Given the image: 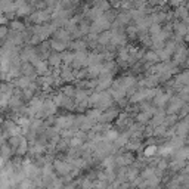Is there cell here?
<instances>
[{
    "mask_svg": "<svg viewBox=\"0 0 189 189\" xmlns=\"http://www.w3.org/2000/svg\"><path fill=\"white\" fill-rule=\"evenodd\" d=\"M108 8H110V3H108V2H106V0H100L99 2V8H98V9H99V11H105L106 12V9H108Z\"/></svg>",
    "mask_w": 189,
    "mask_h": 189,
    "instance_id": "34",
    "label": "cell"
},
{
    "mask_svg": "<svg viewBox=\"0 0 189 189\" xmlns=\"http://www.w3.org/2000/svg\"><path fill=\"white\" fill-rule=\"evenodd\" d=\"M55 36H56V40H59L62 43H67L71 38V36H69V33L67 30H59V31L55 33Z\"/></svg>",
    "mask_w": 189,
    "mask_h": 189,
    "instance_id": "10",
    "label": "cell"
},
{
    "mask_svg": "<svg viewBox=\"0 0 189 189\" xmlns=\"http://www.w3.org/2000/svg\"><path fill=\"white\" fill-rule=\"evenodd\" d=\"M68 142H69V146H73V148H79L83 145V139H80V137H73Z\"/></svg>",
    "mask_w": 189,
    "mask_h": 189,
    "instance_id": "26",
    "label": "cell"
},
{
    "mask_svg": "<svg viewBox=\"0 0 189 189\" xmlns=\"http://www.w3.org/2000/svg\"><path fill=\"white\" fill-rule=\"evenodd\" d=\"M182 106H183V100L180 99V98H173V99H171V104H170V108L167 110V112L168 114H176Z\"/></svg>",
    "mask_w": 189,
    "mask_h": 189,
    "instance_id": "4",
    "label": "cell"
},
{
    "mask_svg": "<svg viewBox=\"0 0 189 189\" xmlns=\"http://www.w3.org/2000/svg\"><path fill=\"white\" fill-rule=\"evenodd\" d=\"M69 47H73V49H77V50H80V52H83L84 47H86V43H83L81 40H77V42L69 43Z\"/></svg>",
    "mask_w": 189,
    "mask_h": 189,
    "instance_id": "21",
    "label": "cell"
},
{
    "mask_svg": "<svg viewBox=\"0 0 189 189\" xmlns=\"http://www.w3.org/2000/svg\"><path fill=\"white\" fill-rule=\"evenodd\" d=\"M133 161V157H131V154H124V155H120L118 158H115V164L118 166H129V164Z\"/></svg>",
    "mask_w": 189,
    "mask_h": 189,
    "instance_id": "8",
    "label": "cell"
},
{
    "mask_svg": "<svg viewBox=\"0 0 189 189\" xmlns=\"http://www.w3.org/2000/svg\"><path fill=\"white\" fill-rule=\"evenodd\" d=\"M62 94L64 96H68V98H71V96H74L75 94V89L74 87H71V86H65L62 89Z\"/></svg>",
    "mask_w": 189,
    "mask_h": 189,
    "instance_id": "25",
    "label": "cell"
},
{
    "mask_svg": "<svg viewBox=\"0 0 189 189\" xmlns=\"http://www.w3.org/2000/svg\"><path fill=\"white\" fill-rule=\"evenodd\" d=\"M6 34H8V28L5 25H0V38H3Z\"/></svg>",
    "mask_w": 189,
    "mask_h": 189,
    "instance_id": "36",
    "label": "cell"
},
{
    "mask_svg": "<svg viewBox=\"0 0 189 189\" xmlns=\"http://www.w3.org/2000/svg\"><path fill=\"white\" fill-rule=\"evenodd\" d=\"M31 83V79L30 77H19V79L16 80V84H18V87H21V89H28V86Z\"/></svg>",
    "mask_w": 189,
    "mask_h": 189,
    "instance_id": "15",
    "label": "cell"
},
{
    "mask_svg": "<svg viewBox=\"0 0 189 189\" xmlns=\"http://www.w3.org/2000/svg\"><path fill=\"white\" fill-rule=\"evenodd\" d=\"M145 59L149 61V62H157V61H158V55L155 52H148L146 55H145Z\"/></svg>",
    "mask_w": 189,
    "mask_h": 189,
    "instance_id": "29",
    "label": "cell"
},
{
    "mask_svg": "<svg viewBox=\"0 0 189 189\" xmlns=\"http://www.w3.org/2000/svg\"><path fill=\"white\" fill-rule=\"evenodd\" d=\"M149 118H151V114H149V112H145V111L137 115V121H139V123H148Z\"/></svg>",
    "mask_w": 189,
    "mask_h": 189,
    "instance_id": "27",
    "label": "cell"
},
{
    "mask_svg": "<svg viewBox=\"0 0 189 189\" xmlns=\"http://www.w3.org/2000/svg\"><path fill=\"white\" fill-rule=\"evenodd\" d=\"M5 166H6V160H5L3 157H0V170L5 167Z\"/></svg>",
    "mask_w": 189,
    "mask_h": 189,
    "instance_id": "37",
    "label": "cell"
},
{
    "mask_svg": "<svg viewBox=\"0 0 189 189\" xmlns=\"http://www.w3.org/2000/svg\"><path fill=\"white\" fill-rule=\"evenodd\" d=\"M170 99V96L168 94H163V93H160V94H155V99H154V102H155V105L157 106H164L166 105V102Z\"/></svg>",
    "mask_w": 189,
    "mask_h": 189,
    "instance_id": "13",
    "label": "cell"
},
{
    "mask_svg": "<svg viewBox=\"0 0 189 189\" xmlns=\"http://www.w3.org/2000/svg\"><path fill=\"white\" fill-rule=\"evenodd\" d=\"M98 42L100 43V44H106L108 42H111V31L108 33H102L99 37H98Z\"/></svg>",
    "mask_w": 189,
    "mask_h": 189,
    "instance_id": "20",
    "label": "cell"
},
{
    "mask_svg": "<svg viewBox=\"0 0 189 189\" xmlns=\"http://www.w3.org/2000/svg\"><path fill=\"white\" fill-rule=\"evenodd\" d=\"M102 69V65L100 64H96V65H89V75L90 77H98Z\"/></svg>",
    "mask_w": 189,
    "mask_h": 189,
    "instance_id": "17",
    "label": "cell"
},
{
    "mask_svg": "<svg viewBox=\"0 0 189 189\" xmlns=\"http://www.w3.org/2000/svg\"><path fill=\"white\" fill-rule=\"evenodd\" d=\"M166 167H167V163H166V161H161V163H160V168L163 170V168H166Z\"/></svg>",
    "mask_w": 189,
    "mask_h": 189,
    "instance_id": "38",
    "label": "cell"
},
{
    "mask_svg": "<svg viewBox=\"0 0 189 189\" xmlns=\"http://www.w3.org/2000/svg\"><path fill=\"white\" fill-rule=\"evenodd\" d=\"M34 67H36V71L40 75H46L47 74V62H44V61H38V64L34 65Z\"/></svg>",
    "mask_w": 189,
    "mask_h": 189,
    "instance_id": "16",
    "label": "cell"
},
{
    "mask_svg": "<svg viewBox=\"0 0 189 189\" xmlns=\"http://www.w3.org/2000/svg\"><path fill=\"white\" fill-rule=\"evenodd\" d=\"M12 30H16V31H19V30H24V24L19 21H13L12 22Z\"/></svg>",
    "mask_w": 189,
    "mask_h": 189,
    "instance_id": "33",
    "label": "cell"
},
{
    "mask_svg": "<svg viewBox=\"0 0 189 189\" xmlns=\"http://www.w3.org/2000/svg\"><path fill=\"white\" fill-rule=\"evenodd\" d=\"M12 155V148L9 145H5V143H2V146H0V157H3L5 160Z\"/></svg>",
    "mask_w": 189,
    "mask_h": 189,
    "instance_id": "14",
    "label": "cell"
},
{
    "mask_svg": "<svg viewBox=\"0 0 189 189\" xmlns=\"http://www.w3.org/2000/svg\"><path fill=\"white\" fill-rule=\"evenodd\" d=\"M115 117H118V111L112 110V108H108V111H106V112L100 114L99 121H100V123H108V121H111L112 118H115Z\"/></svg>",
    "mask_w": 189,
    "mask_h": 189,
    "instance_id": "3",
    "label": "cell"
},
{
    "mask_svg": "<svg viewBox=\"0 0 189 189\" xmlns=\"http://www.w3.org/2000/svg\"><path fill=\"white\" fill-rule=\"evenodd\" d=\"M47 18H49V12L47 11H40V12H37L36 15H33V19H34L37 24L47 21Z\"/></svg>",
    "mask_w": 189,
    "mask_h": 189,
    "instance_id": "11",
    "label": "cell"
},
{
    "mask_svg": "<svg viewBox=\"0 0 189 189\" xmlns=\"http://www.w3.org/2000/svg\"><path fill=\"white\" fill-rule=\"evenodd\" d=\"M27 149H28V142H27L25 137L21 136V140H19V145L16 148V154H19V155H24L27 152Z\"/></svg>",
    "mask_w": 189,
    "mask_h": 189,
    "instance_id": "12",
    "label": "cell"
},
{
    "mask_svg": "<svg viewBox=\"0 0 189 189\" xmlns=\"http://www.w3.org/2000/svg\"><path fill=\"white\" fill-rule=\"evenodd\" d=\"M61 61H62V59H61L59 55H50V56H49V64L53 65V67H58L59 64H61Z\"/></svg>",
    "mask_w": 189,
    "mask_h": 189,
    "instance_id": "23",
    "label": "cell"
},
{
    "mask_svg": "<svg viewBox=\"0 0 189 189\" xmlns=\"http://www.w3.org/2000/svg\"><path fill=\"white\" fill-rule=\"evenodd\" d=\"M50 46H52L56 52H64L65 47H67V43H62V42H59V40H52Z\"/></svg>",
    "mask_w": 189,
    "mask_h": 189,
    "instance_id": "19",
    "label": "cell"
},
{
    "mask_svg": "<svg viewBox=\"0 0 189 189\" xmlns=\"http://www.w3.org/2000/svg\"><path fill=\"white\" fill-rule=\"evenodd\" d=\"M16 126H30V120L25 117H19V120H16Z\"/></svg>",
    "mask_w": 189,
    "mask_h": 189,
    "instance_id": "32",
    "label": "cell"
},
{
    "mask_svg": "<svg viewBox=\"0 0 189 189\" xmlns=\"http://www.w3.org/2000/svg\"><path fill=\"white\" fill-rule=\"evenodd\" d=\"M157 151H158V148L154 146V145H151V146H148L146 149H145V155H146V157H151V155H154Z\"/></svg>",
    "mask_w": 189,
    "mask_h": 189,
    "instance_id": "31",
    "label": "cell"
},
{
    "mask_svg": "<svg viewBox=\"0 0 189 189\" xmlns=\"http://www.w3.org/2000/svg\"><path fill=\"white\" fill-rule=\"evenodd\" d=\"M73 64L75 65V67H83V65H87V53H84V52L74 53Z\"/></svg>",
    "mask_w": 189,
    "mask_h": 189,
    "instance_id": "2",
    "label": "cell"
},
{
    "mask_svg": "<svg viewBox=\"0 0 189 189\" xmlns=\"http://www.w3.org/2000/svg\"><path fill=\"white\" fill-rule=\"evenodd\" d=\"M177 15L182 16L185 21H186V9H185V8H180V9H177Z\"/></svg>",
    "mask_w": 189,
    "mask_h": 189,
    "instance_id": "35",
    "label": "cell"
},
{
    "mask_svg": "<svg viewBox=\"0 0 189 189\" xmlns=\"http://www.w3.org/2000/svg\"><path fill=\"white\" fill-rule=\"evenodd\" d=\"M71 164L69 163H65V161H55V170L58 171L59 174H64V176H67V174L71 173Z\"/></svg>",
    "mask_w": 189,
    "mask_h": 189,
    "instance_id": "1",
    "label": "cell"
},
{
    "mask_svg": "<svg viewBox=\"0 0 189 189\" xmlns=\"http://www.w3.org/2000/svg\"><path fill=\"white\" fill-rule=\"evenodd\" d=\"M118 137V131L117 130H106V135L104 137V142H115Z\"/></svg>",
    "mask_w": 189,
    "mask_h": 189,
    "instance_id": "18",
    "label": "cell"
},
{
    "mask_svg": "<svg viewBox=\"0 0 189 189\" xmlns=\"http://www.w3.org/2000/svg\"><path fill=\"white\" fill-rule=\"evenodd\" d=\"M186 127H188V121L185 120V121H182L180 124L177 126V133L180 135V136L183 137L185 136V133H186Z\"/></svg>",
    "mask_w": 189,
    "mask_h": 189,
    "instance_id": "24",
    "label": "cell"
},
{
    "mask_svg": "<svg viewBox=\"0 0 189 189\" xmlns=\"http://www.w3.org/2000/svg\"><path fill=\"white\" fill-rule=\"evenodd\" d=\"M148 92H149V89L139 90V92H136L135 94H131V96H130V100H131V102H140L142 99L148 98Z\"/></svg>",
    "mask_w": 189,
    "mask_h": 189,
    "instance_id": "9",
    "label": "cell"
},
{
    "mask_svg": "<svg viewBox=\"0 0 189 189\" xmlns=\"http://www.w3.org/2000/svg\"><path fill=\"white\" fill-rule=\"evenodd\" d=\"M61 59H64V62L67 64H73V61H74V53H65L64 56H61Z\"/></svg>",
    "mask_w": 189,
    "mask_h": 189,
    "instance_id": "30",
    "label": "cell"
},
{
    "mask_svg": "<svg viewBox=\"0 0 189 189\" xmlns=\"http://www.w3.org/2000/svg\"><path fill=\"white\" fill-rule=\"evenodd\" d=\"M142 2H148V0H142Z\"/></svg>",
    "mask_w": 189,
    "mask_h": 189,
    "instance_id": "40",
    "label": "cell"
},
{
    "mask_svg": "<svg viewBox=\"0 0 189 189\" xmlns=\"http://www.w3.org/2000/svg\"><path fill=\"white\" fill-rule=\"evenodd\" d=\"M5 22H6V18L5 16H0V25H5Z\"/></svg>",
    "mask_w": 189,
    "mask_h": 189,
    "instance_id": "39",
    "label": "cell"
},
{
    "mask_svg": "<svg viewBox=\"0 0 189 189\" xmlns=\"http://www.w3.org/2000/svg\"><path fill=\"white\" fill-rule=\"evenodd\" d=\"M130 21V13H121V15H118V18H117V24L118 25H121V24H126V22Z\"/></svg>",
    "mask_w": 189,
    "mask_h": 189,
    "instance_id": "22",
    "label": "cell"
},
{
    "mask_svg": "<svg viewBox=\"0 0 189 189\" xmlns=\"http://www.w3.org/2000/svg\"><path fill=\"white\" fill-rule=\"evenodd\" d=\"M111 84H112V79H111V75H105V77H102V79L98 81L96 87H98V90H104V89H106V87H110Z\"/></svg>",
    "mask_w": 189,
    "mask_h": 189,
    "instance_id": "7",
    "label": "cell"
},
{
    "mask_svg": "<svg viewBox=\"0 0 189 189\" xmlns=\"http://www.w3.org/2000/svg\"><path fill=\"white\" fill-rule=\"evenodd\" d=\"M16 11H18V15L22 16V15H27L28 12H30V6L28 5H24V6H19V8H16Z\"/></svg>",
    "mask_w": 189,
    "mask_h": 189,
    "instance_id": "28",
    "label": "cell"
},
{
    "mask_svg": "<svg viewBox=\"0 0 189 189\" xmlns=\"http://www.w3.org/2000/svg\"><path fill=\"white\" fill-rule=\"evenodd\" d=\"M42 111L46 115H52V114L56 112V106H55V104H53L52 100H46V102H43Z\"/></svg>",
    "mask_w": 189,
    "mask_h": 189,
    "instance_id": "6",
    "label": "cell"
},
{
    "mask_svg": "<svg viewBox=\"0 0 189 189\" xmlns=\"http://www.w3.org/2000/svg\"><path fill=\"white\" fill-rule=\"evenodd\" d=\"M74 123V118L73 117H59L58 120H56V124H58L59 129H69L71 124Z\"/></svg>",
    "mask_w": 189,
    "mask_h": 189,
    "instance_id": "5",
    "label": "cell"
}]
</instances>
